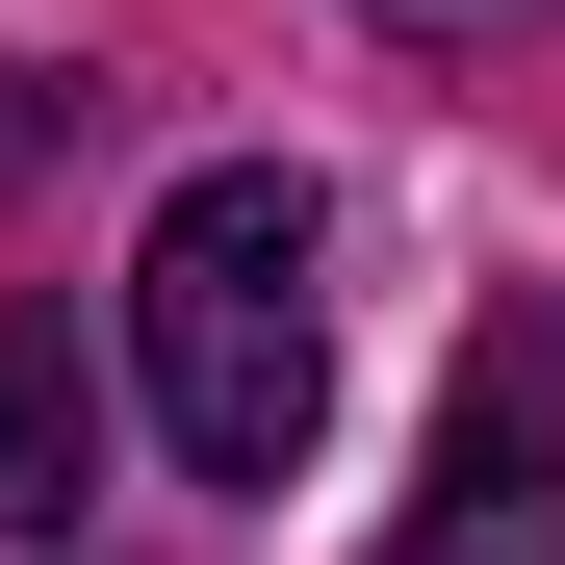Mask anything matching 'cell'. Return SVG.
<instances>
[{
    "mask_svg": "<svg viewBox=\"0 0 565 565\" xmlns=\"http://www.w3.org/2000/svg\"><path fill=\"white\" fill-rule=\"evenodd\" d=\"M360 26H412V52H514V26H565V0H360Z\"/></svg>",
    "mask_w": 565,
    "mask_h": 565,
    "instance_id": "obj_4",
    "label": "cell"
},
{
    "mask_svg": "<svg viewBox=\"0 0 565 565\" xmlns=\"http://www.w3.org/2000/svg\"><path fill=\"white\" fill-rule=\"evenodd\" d=\"M386 565H565V360H489L462 386V437L386 514Z\"/></svg>",
    "mask_w": 565,
    "mask_h": 565,
    "instance_id": "obj_2",
    "label": "cell"
},
{
    "mask_svg": "<svg viewBox=\"0 0 565 565\" xmlns=\"http://www.w3.org/2000/svg\"><path fill=\"white\" fill-rule=\"evenodd\" d=\"M77 489H104V386H77V309H0V565L77 540Z\"/></svg>",
    "mask_w": 565,
    "mask_h": 565,
    "instance_id": "obj_3",
    "label": "cell"
},
{
    "mask_svg": "<svg viewBox=\"0 0 565 565\" xmlns=\"http://www.w3.org/2000/svg\"><path fill=\"white\" fill-rule=\"evenodd\" d=\"M129 360H154V437L206 489H282L334 437V206L282 154H206L154 206V257H129Z\"/></svg>",
    "mask_w": 565,
    "mask_h": 565,
    "instance_id": "obj_1",
    "label": "cell"
}]
</instances>
